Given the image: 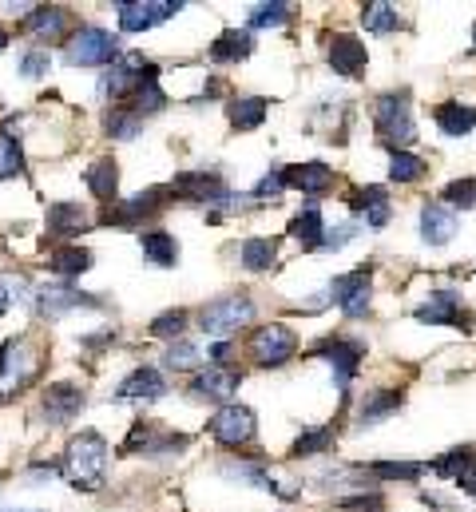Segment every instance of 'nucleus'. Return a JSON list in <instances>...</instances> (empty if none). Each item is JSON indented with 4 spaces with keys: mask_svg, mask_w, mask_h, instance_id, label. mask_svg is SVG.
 <instances>
[{
    "mask_svg": "<svg viewBox=\"0 0 476 512\" xmlns=\"http://www.w3.org/2000/svg\"><path fill=\"white\" fill-rule=\"evenodd\" d=\"M60 469L72 481V489H84V493L104 489V477H108V441L100 433H92V429L80 433V437H72Z\"/></svg>",
    "mask_w": 476,
    "mask_h": 512,
    "instance_id": "1",
    "label": "nucleus"
},
{
    "mask_svg": "<svg viewBox=\"0 0 476 512\" xmlns=\"http://www.w3.org/2000/svg\"><path fill=\"white\" fill-rule=\"evenodd\" d=\"M40 362H44V358H40V350H36L32 338H12V342H4V350H0V405L12 401L20 389H28V385L36 382Z\"/></svg>",
    "mask_w": 476,
    "mask_h": 512,
    "instance_id": "2",
    "label": "nucleus"
},
{
    "mask_svg": "<svg viewBox=\"0 0 476 512\" xmlns=\"http://www.w3.org/2000/svg\"><path fill=\"white\" fill-rule=\"evenodd\" d=\"M373 128H377V139L389 143L393 151H405L413 139H417V128H413V112H409V96L405 92H389L373 104Z\"/></svg>",
    "mask_w": 476,
    "mask_h": 512,
    "instance_id": "3",
    "label": "nucleus"
},
{
    "mask_svg": "<svg viewBox=\"0 0 476 512\" xmlns=\"http://www.w3.org/2000/svg\"><path fill=\"white\" fill-rule=\"evenodd\" d=\"M64 60L72 68H100V64H116L119 60V40L112 32L96 28V24H84L80 32H72L64 40Z\"/></svg>",
    "mask_w": 476,
    "mask_h": 512,
    "instance_id": "4",
    "label": "nucleus"
},
{
    "mask_svg": "<svg viewBox=\"0 0 476 512\" xmlns=\"http://www.w3.org/2000/svg\"><path fill=\"white\" fill-rule=\"evenodd\" d=\"M310 354L322 358V362L334 370V385H338V393L346 397V393H350V382H354V374L361 370L365 346H361L357 338H346V334H330V338H322Z\"/></svg>",
    "mask_w": 476,
    "mask_h": 512,
    "instance_id": "5",
    "label": "nucleus"
},
{
    "mask_svg": "<svg viewBox=\"0 0 476 512\" xmlns=\"http://www.w3.org/2000/svg\"><path fill=\"white\" fill-rule=\"evenodd\" d=\"M250 318H254V302L246 294H223L199 310V330L207 338H223V334H235L238 326H246Z\"/></svg>",
    "mask_w": 476,
    "mask_h": 512,
    "instance_id": "6",
    "label": "nucleus"
},
{
    "mask_svg": "<svg viewBox=\"0 0 476 512\" xmlns=\"http://www.w3.org/2000/svg\"><path fill=\"white\" fill-rule=\"evenodd\" d=\"M171 191L183 195L187 203H207V207H223V211H235L238 207L231 187L215 171H179L175 183H171Z\"/></svg>",
    "mask_w": 476,
    "mask_h": 512,
    "instance_id": "7",
    "label": "nucleus"
},
{
    "mask_svg": "<svg viewBox=\"0 0 476 512\" xmlns=\"http://www.w3.org/2000/svg\"><path fill=\"white\" fill-rule=\"evenodd\" d=\"M163 207H167V187H151V191H139L131 199L108 203L104 215H100V223L104 227H139V223L155 219Z\"/></svg>",
    "mask_w": 476,
    "mask_h": 512,
    "instance_id": "8",
    "label": "nucleus"
},
{
    "mask_svg": "<svg viewBox=\"0 0 476 512\" xmlns=\"http://www.w3.org/2000/svg\"><path fill=\"white\" fill-rule=\"evenodd\" d=\"M187 449V437L183 433H163L159 425L151 421H135L127 441L119 445L123 457H171V453H183Z\"/></svg>",
    "mask_w": 476,
    "mask_h": 512,
    "instance_id": "9",
    "label": "nucleus"
},
{
    "mask_svg": "<svg viewBox=\"0 0 476 512\" xmlns=\"http://www.w3.org/2000/svg\"><path fill=\"white\" fill-rule=\"evenodd\" d=\"M246 350H250V358H254L258 366H286V362L298 354V338H294L290 326L270 322V326H258V330L250 334Z\"/></svg>",
    "mask_w": 476,
    "mask_h": 512,
    "instance_id": "10",
    "label": "nucleus"
},
{
    "mask_svg": "<svg viewBox=\"0 0 476 512\" xmlns=\"http://www.w3.org/2000/svg\"><path fill=\"white\" fill-rule=\"evenodd\" d=\"M159 68L151 64V60H143L139 52H127V56H119L116 64H108V72H104V80H100V96H112V100H127L147 76H155Z\"/></svg>",
    "mask_w": 476,
    "mask_h": 512,
    "instance_id": "11",
    "label": "nucleus"
},
{
    "mask_svg": "<svg viewBox=\"0 0 476 512\" xmlns=\"http://www.w3.org/2000/svg\"><path fill=\"white\" fill-rule=\"evenodd\" d=\"M179 8H187V4H175V0H119V28L123 32H147L163 20H171Z\"/></svg>",
    "mask_w": 476,
    "mask_h": 512,
    "instance_id": "12",
    "label": "nucleus"
},
{
    "mask_svg": "<svg viewBox=\"0 0 476 512\" xmlns=\"http://www.w3.org/2000/svg\"><path fill=\"white\" fill-rule=\"evenodd\" d=\"M330 302L342 306L346 318H365L369 314V266L350 270V274H338L330 282Z\"/></svg>",
    "mask_w": 476,
    "mask_h": 512,
    "instance_id": "13",
    "label": "nucleus"
},
{
    "mask_svg": "<svg viewBox=\"0 0 476 512\" xmlns=\"http://www.w3.org/2000/svg\"><path fill=\"white\" fill-rule=\"evenodd\" d=\"M254 413L246 405H223L215 417H211V437L227 449H238V445H250L254 441Z\"/></svg>",
    "mask_w": 476,
    "mask_h": 512,
    "instance_id": "14",
    "label": "nucleus"
},
{
    "mask_svg": "<svg viewBox=\"0 0 476 512\" xmlns=\"http://www.w3.org/2000/svg\"><path fill=\"white\" fill-rule=\"evenodd\" d=\"M413 318L425 322V326H461V322H473V318H465L457 290H433L429 302H421L413 310Z\"/></svg>",
    "mask_w": 476,
    "mask_h": 512,
    "instance_id": "15",
    "label": "nucleus"
},
{
    "mask_svg": "<svg viewBox=\"0 0 476 512\" xmlns=\"http://www.w3.org/2000/svg\"><path fill=\"white\" fill-rule=\"evenodd\" d=\"M40 409L52 425H68L80 409H84V389L72 382H60V385H48L44 397H40Z\"/></svg>",
    "mask_w": 476,
    "mask_h": 512,
    "instance_id": "16",
    "label": "nucleus"
},
{
    "mask_svg": "<svg viewBox=\"0 0 476 512\" xmlns=\"http://www.w3.org/2000/svg\"><path fill=\"white\" fill-rule=\"evenodd\" d=\"M36 306H40V314L44 318H64L68 310H88V306H100V298H92V294H80V290H72V286H40L36 290Z\"/></svg>",
    "mask_w": 476,
    "mask_h": 512,
    "instance_id": "17",
    "label": "nucleus"
},
{
    "mask_svg": "<svg viewBox=\"0 0 476 512\" xmlns=\"http://www.w3.org/2000/svg\"><path fill=\"white\" fill-rule=\"evenodd\" d=\"M286 187H298L310 203H318L322 195L334 191V167H326V163H298V167H286Z\"/></svg>",
    "mask_w": 476,
    "mask_h": 512,
    "instance_id": "18",
    "label": "nucleus"
},
{
    "mask_svg": "<svg viewBox=\"0 0 476 512\" xmlns=\"http://www.w3.org/2000/svg\"><path fill=\"white\" fill-rule=\"evenodd\" d=\"M238 382H242V374L231 370V366H207V370L195 374L191 397H199V401H231Z\"/></svg>",
    "mask_w": 476,
    "mask_h": 512,
    "instance_id": "19",
    "label": "nucleus"
},
{
    "mask_svg": "<svg viewBox=\"0 0 476 512\" xmlns=\"http://www.w3.org/2000/svg\"><path fill=\"white\" fill-rule=\"evenodd\" d=\"M365 64H369V56H365V44L350 36V32H338L334 40H330V68L338 72V76H365Z\"/></svg>",
    "mask_w": 476,
    "mask_h": 512,
    "instance_id": "20",
    "label": "nucleus"
},
{
    "mask_svg": "<svg viewBox=\"0 0 476 512\" xmlns=\"http://www.w3.org/2000/svg\"><path fill=\"white\" fill-rule=\"evenodd\" d=\"M68 8L60 4H32V12L20 20V32L28 36H44V40H60L68 32Z\"/></svg>",
    "mask_w": 476,
    "mask_h": 512,
    "instance_id": "21",
    "label": "nucleus"
},
{
    "mask_svg": "<svg viewBox=\"0 0 476 512\" xmlns=\"http://www.w3.org/2000/svg\"><path fill=\"white\" fill-rule=\"evenodd\" d=\"M167 393V382L155 366H139L135 374H127L116 389V401H155Z\"/></svg>",
    "mask_w": 476,
    "mask_h": 512,
    "instance_id": "22",
    "label": "nucleus"
},
{
    "mask_svg": "<svg viewBox=\"0 0 476 512\" xmlns=\"http://www.w3.org/2000/svg\"><path fill=\"white\" fill-rule=\"evenodd\" d=\"M350 211H357L365 219V227H373V231H381L389 223V215H393L389 195L381 187H357V191H350Z\"/></svg>",
    "mask_w": 476,
    "mask_h": 512,
    "instance_id": "23",
    "label": "nucleus"
},
{
    "mask_svg": "<svg viewBox=\"0 0 476 512\" xmlns=\"http://www.w3.org/2000/svg\"><path fill=\"white\" fill-rule=\"evenodd\" d=\"M88 211L80 203H52L48 207V239H76L80 231H88Z\"/></svg>",
    "mask_w": 476,
    "mask_h": 512,
    "instance_id": "24",
    "label": "nucleus"
},
{
    "mask_svg": "<svg viewBox=\"0 0 476 512\" xmlns=\"http://www.w3.org/2000/svg\"><path fill=\"white\" fill-rule=\"evenodd\" d=\"M453 231H457V215L449 207H441V203H425L421 207V239L429 247H445L453 239Z\"/></svg>",
    "mask_w": 476,
    "mask_h": 512,
    "instance_id": "25",
    "label": "nucleus"
},
{
    "mask_svg": "<svg viewBox=\"0 0 476 512\" xmlns=\"http://www.w3.org/2000/svg\"><path fill=\"white\" fill-rule=\"evenodd\" d=\"M401 401H405L401 389H369L357 405V425H377V421L393 417L401 409Z\"/></svg>",
    "mask_w": 476,
    "mask_h": 512,
    "instance_id": "26",
    "label": "nucleus"
},
{
    "mask_svg": "<svg viewBox=\"0 0 476 512\" xmlns=\"http://www.w3.org/2000/svg\"><path fill=\"white\" fill-rule=\"evenodd\" d=\"M290 239H298L302 251H318V247H322V239H326V223H322V207H318V203H306V207L294 215V223H290Z\"/></svg>",
    "mask_w": 476,
    "mask_h": 512,
    "instance_id": "27",
    "label": "nucleus"
},
{
    "mask_svg": "<svg viewBox=\"0 0 476 512\" xmlns=\"http://www.w3.org/2000/svg\"><path fill=\"white\" fill-rule=\"evenodd\" d=\"M223 477L242 481V485H254V489H266V493H274V497H282V501H290V497H294V493L278 489V485L266 477V469H262V461H258V457H254V461H227V465H223Z\"/></svg>",
    "mask_w": 476,
    "mask_h": 512,
    "instance_id": "28",
    "label": "nucleus"
},
{
    "mask_svg": "<svg viewBox=\"0 0 476 512\" xmlns=\"http://www.w3.org/2000/svg\"><path fill=\"white\" fill-rule=\"evenodd\" d=\"M250 52H254V40H250L246 28H242V32H238V28H227V32L211 44V60H215V64H238V60H246Z\"/></svg>",
    "mask_w": 476,
    "mask_h": 512,
    "instance_id": "29",
    "label": "nucleus"
},
{
    "mask_svg": "<svg viewBox=\"0 0 476 512\" xmlns=\"http://www.w3.org/2000/svg\"><path fill=\"white\" fill-rule=\"evenodd\" d=\"M266 112H270V104L262 100V96H238L227 104V116H231V124L238 131H254L266 124Z\"/></svg>",
    "mask_w": 476,
    "mask_h": 512,
    "instance_id": "30",
    "label": "nucleus"
},
{
    "mask_svg": "<svg viewBox=\"0 0 476 512\" xmlns=\"http://www.w3.org/2000/svg\"><path fill=\"white\" fill-rule=\"evenodd\" d=\"M48 270H56L60 278H80L84 270H92V251H84V247H76V243L56 247V251L48 255Z\"/></svg>",
    "mask_w": 476,
    "mask_h": 512,
    "instance_id": "31",
    "label": "nucleus"
},
{
    "mask_svg": "<svg viewBox=\"0 0 476 512\" xmlns=\"http://www.w3.org/2000/svg\"><path fill=\"white\" fill-rule=\"evenodd\" d=\"M123 108H131L135 116H155V112H163V108H167V96H163V88H159V72L147 76V80L127 96Z\"/></svg>",
    "mask_w": 476,
    "mask_h": 512,
    "instance_id": "32",
    "label": "nucleus"
},
{
    "mask_svg": "<svg viewBox=\"0 0 476 512\" xmlns=\"http://www.w3.org/2000/svg\"><path fill=\"white\" fill-rule=\"evenodd\" d=\"M139 247H143V255H147L151 266H175L179 262V243L167 231H143L139 235Z\"/></svg>",
    "mask_w": 476,
    "mask_h": 512,
    "instance_id": "33",
    "label": "nucleus"
},
{
    "mask_svg": "<svg viewBox=\"0 0 476 512\" xmlns=\"http://www.w3.org/2000/svg\"><path fill=\"white\" fill-rule=\"evenodd\" d=\"M84 183H88V191H92L96 199L116 203V187H119L116 159H100V163H92V167H88V175H84Z\"/></svg>",
    "mask_w": 476,
    "mask_h": 512,
    "instance_id": "34",
    "label": "nucleus"
},
{
    "mask_svg": "<svg viewBox=\"0 0 476 512\" xmlns=\"http://www.w3.org/2000/svg\"><path fill=\"white\" fill-rule=\"evenodd\" d=\"M437 128L445 131V135H453V139H461V135H469L476 128V108L469 104H441L437 108Z\"/></svg>",
    "mask_w": 476,
    "mask_h": 512,
    "instance_id": "35",
    "label": "nucleus"
},
{
    "mask_svg": "<svg viewBox=\"0 0 476 512\" xmlns=\"http://www.w3.org/2000/svg\"><path fill=\"white\" fill-rule=\"evenodd\" d=\"M361 24H365V32L385 36V32H397L401 28V12L393 4H385V0H373V4L361 8Z\"/></svg>",
    "mask_w": 476,
    "mask_h": 512,
    "instance_id": "36",
    "label": "nucleus"
},
{
    "mask_svg": "<svg viewBox=\"0 0 476 512\" xmlns=\"http://www.w3.org/2000/svg\"><path fill=\"white\" fill-rule=\"evenodd\" d=\"M274 255H278V243L274 239H246L242 247H238V258H242V266L246 270H270L274 266Z\"/></svg>",
    "mask_w": 476,
    "mask_h": 512,
    "instance_id": "37",
    "label": "nucleus"
},
{
    "mask_svg": "<svg viewBox=\"0 0 476 512\" xmlns=\"http://www.w3.org/2000/svg\"><path fill=\"white\" fill-rule=\"evenodd\" d=\"M334 429L330 425H318V429H302V437L294 441V457H322L334 449Z\"/></svg>",
    "mask_w": 476,
    "mask_h": 512,
    "instance_id": "38",
    "label": "nucleus"
},
{
    "mask_svg": "<svg viewBox=\"0 0 476 512\" xmlns=\"http://www.w3.org/2000/svg\"><path fill=\"white\" fill-rule=\"evenodd\" d=\"M369 481H417L425 473V465L417 461H377V465H365Z\"/></svg>",
    "mask_w": 476,
    "mask_h": 512,
    "instance_id": "39",
    "label": "nucleus"
},
{
    "mask_svg": "<svg viewBox=\"0 0 476 512\" xmlns=\"http://www.w3.org/2000/svg\"><path fill=\"white\" fill-rule=\"evenodd\" d=\"M104 128H108V135H116V139H135V135H143V116H135L131 108L116 104L104 116Z\"/></svg>",
    "mask_w": 476,
    "mask_h": 512,
    "instance_id": "40",
    "label": "nucleus"
},
{
    "mask_svg": "<svg viewBox=\"0 0 476 512\" xmlns=\"http://www.w3.org/2000/svg\"><path fill=\"white\" fill-rule=\"evenodd\" d=\"M425 175V159L409 155V151H393L389 155V179L393 183H417Z\"/></svg>",
    "mask_w": 476,
    "mask_h": 512,
    "instance_id": "41",
    "label": "nucleus"
},
{
    "mask_svg": "<svg viewBox=\"0 0 476 512\" xmlns=\"http://www.w3.org/2000/svg\"><path fill=\"white\" fill-rule=\"evenodd\" d=\"M199 362H203L199 346H195V342H183V338H179V342H171V346H167V354H163V366H167V370H175V374H179V370H195Z\"/></svg>",
    "mask_w": 476,
    "mask_h": 512,
    "instance_id": "42",
    "label": "nucleus"
},
{
    "mask_svg": "<svg viewBox=\"0 0 476 512\" xmlns=\"http://www.w3.org/2000/svg\"><path fill=\"white\" fill-rule=\"evenodd\" d=\"M290 20V4H254L250 8V16H246V24L250 28H282Z\"/></svg>",
    "mask_w": 476,
    "mask_h": 512,
    "instance_id": "43",
    "label": "nucleus"
},
{
    "mask_svg": "<svg viewBox=\"0 0 476 512\" xmlns=\"http://www.w3.org/2000/svg\"><path fill=\"white\" fill-rule=\"evenodd\" d=\"M24 171V155H20V143L16 135L0 131V179H16Z\"/></svg>",
    "mask_w": 476,
    "mask_h": 512,
    "instance_id": "44",
    "label": "nucleus"
},
{
    "mask_svg": "<svg viewBox=\"0 0 476 512\" xmlns=\"http://www.w3.org/2000/svg\"><path fill=\"white\" fill-rule=\"evenodd\" d=\"M183 330H187V310H167V314H159V318L151 322V338H171V342H179Z\"/></svg>",
    "mask_w": 476,
    "mask_h": 512,
    "instance_id": "45",
    "label": "nucleus"
},
{
    "mask_svg": "<svg viewBox=\"0 0 476 512\" xmlns=\"http://www.w3.org/2000/svg\"><path fill=\"white\" fill-rule=\"evenodd\" d=\"M282 191H286V167H274V171H266V175L258 179V187H254L250 199H258V203H274Z\"/></svg>",
    "mask_w": 476,
    "mask_h": 512,
    "instance_id": "46",
    "label": "nucleus"
},
{
    "mask_svg": "<svg viewBox=\"0 0 476 512\" xmlns=\"http://www.w3.org/2000/svg\"><path fill=\"white\" fill-rule=\"evenodd\" d=\"M441 199H449L453 207L469 211V207H476V179H457V183H449Z\"/></svg>",
    "mask_w": 476,
    "mask_h": 512,
    "instance_id": "47",
    "label": "nucleus"
},
{
    "mask_svg": "<svg viewBox=\"0 0 476 512\" xmlns=\"http://www.w3.org/2000/svg\"><path fill=\"white\" fill-rule=\"evenodd\" d=\"M338 505L346 512H385V497L377 489H369V493H357V497H342Z\"/></svg>",
    "mask_w": 476,
    "mask_h": 512,
    "instance_id": "48",
    "label": "nucleus"
},
{
    "mask_svg": "<svg viewBox=\"0 0 476 512\" xmlns=\"http://www.w3.org/2000/svg\"><path fill=\"white\" fill-rule=\"evenodd\" d=\"M48 64H52V56H48L44 48H32V52H24V60H20V72H24L28 80H40V76L48 72Z\"/></svg>",
    "mask_w": 476,
    "mask_h": 512,
    "instance_id": "49",
    "label": "nucleus"
},
{
    "mask_svg": "<svg viewBox=\"0 0 476 512\" xmlns=\"http://www.w3.org/2000/svg\"><path fill=\"white\" fill-rule=\"evenodd\" d=\"M350 239H357V227L354 223H342V227H326V239H322V251H342Z\"/></svg>",
    "mask_w": 476,
    "mask_h": 512,
    "instance_id": "50",
    "label": "nucleus"
},
{
    "mask_svg": "<svg viewBox=\"0 0 476 512\" xmlns=\"http://www.w3.org/2000/svg\"><path fill=\"white\" fill-rule=\"evenodd\" d=\"M469 497H476V449H469V457H465V465L457 469V477H453Z\"/></svg>",
    "mask_w": 476,
    "mask_h": 512,
    "instance_id": "51",
    "label": "nucleus"
},
{
    "mask_svg": "<svg viewBox=\"0 0 476 512\" xmlns=\"http://www.w3.org/2000/svg\"><path fill=\"white\" fill-rule=\"evenodd\" d=\"M8 290H12V282H8V278H0V314L12 306V294H8Z\"/></svg>",
    "mask_w": 476,
    "mask_h": 512,
    "instance_id": "52",
    "label": "nucleus"
},
{
    "mask_svg": "<svg viewBox=\"0 0 476 512\" xmlns=\"http://www.w3.org/2000/svg\"><path fill=\"white\" fill-rule=\"evenodd\" d=\"M4 48H8V32L0 28V52H4Z\"/></svg>",
    "mask_w": 476,
    "mask_h": 512,
    "instance_id": "53",
    "label": "nucleus"
},
{
    "mask_svg": "<svg viewBox=\"0 0 476 512\" xmlns=\"http://www.w3.org/2000/svg\"><path fill=\"white\" fill-rule=\"evenodd\" d=\"M473 40H476V28H473Z\"/></svg>",
    "mask_w": 476,
    "mask_h": 512,
    "instance_id": "54",
    "label": "nucleus"
}]
</instances>
